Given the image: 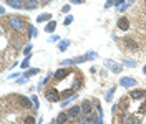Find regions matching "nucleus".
Returning <instances> with one entry per match:
<instances>
[{
	"instance_id": "nucleus-1",
	"label": "nucleus",
	"mask_w": 146,
	"mask_h": 124,
	"mask_svg": "<svg viewBox=\"0 0 146 124\" xmlns=\"http://www.w3.org/2000/svg\"><path fill=\"white\" fill-rule=\"evenodd\" d=\"M93 58H96V53L95 51H88V53H85L83 56H76V58H70V60H63V65L65 66H70V65H80V63H85L88 61V60H93Z\"/></svg>"
},
{
	"instance_id": "nucleus-2",
	"label": "nucleus",
	"mask_w": 146,
	"mask_h": 124,
	"mask_svg": "<svg viewBox=\"0 0 146 124\" xmlns=\"http://www.w3.org/2000/svg\"><path fill=\"white\" fill-rule=\"evenodd\" d=\"M9 25H10V28H13L18 33H22V32L25 30V22H23V18L17 17V15H13V17L9 18Z\"/></svg>"
},
{
	"instance_id": "nucleus-3",
	"label": "nucleus",
	"mask_w": 146,
	"mask_h": 124,
	"mask_svg": "<svg viewBox=\"0 0 146 124\" xmlns=\"http://www.w3.org/2000/svg\"><path fill=\"white\" fill-rule=\"evenodd\" d=\"M45 98L50 101V103H58V101H60V98H62V94L58 93V89H56V88H46Z\"/></svg>"
},
{
	"instance_id": "nucleus-4",
	"label": "nucleus",
	"mask_w": 146,
	"mask_h": 124,
	"mask_svg": "<svg viewBox=\"0 0 146 124\" xmlns=\"http://www.w3.org/2000/svg\"><path fill=\"white\" fill-rule=\"evenodd\" d=\"M119 86L131 89L133 86H136V80H135V78H129V76H123V78L119 80Z\"/></svg>"
},
{
	"instance_id": "nucleus-5",
	"label": "nucleus",
	"mask_w": 146,
	"mask_h": 124,
	"mask_svg": "<svg viewBox=\"0 0 146 124\" xmlns=\"http://www.w3.org/2000/svg\"><path fill=\"white\" fill-rule=\"evenodd\" d=\"M66 114H68L70 119H78L80 114H83L82 113V106H72L68 111H66Z\"/></svg>"
},
{
	"instance_id": "nucleus-6",
	"label": "nucleus",
	"mask_w": 146,
	"mask_h": 124,
	"mask_svg": "<svg viewBox=\"0 0 146 124\" xmlns=\"http://www.w3.org/2000/svg\"><path fill=\"white\" fill-rule=\"evenodd\" d=\"M105 66L110 68L113 73H121V70H123V66H121V65H116L113 60H105Z\"/></svg>"
},
{
	"instance_id": "nucleus-7",
	"label": "nucleus",
	"mask_w": 146,
	"mask_h": 124,
	"mask_svg": "<svg viewBox=\"0 0 146 124\" xmlns=\"http://www.w3.org/2000/svg\"><path fill=\"white\" fill-rule=\"evenodd\" d=\"M17 101H18V104L22 108H25V109H30V108H32V103H33L32 98L28 99V98H25V96H17Z\"/></svg>"
},
{
	"instance_id": "nucleus-8",
	"label": "nucleus",
	"mask_w": 146,
	"mask_h": 124,
	"mask_svg": "<svg viewBox=\"0 0 146 124\" xmlns=\"http://www.w3.org/2000/svg\"><path fill=\"white\" fill-rule=\"evenodd\" d=\"M129 96H131V99H143L146 96V91L145 89H131Z\"/></svg>"
},
{
	"instance_id": "nucleus-9",
	"label": "nucleus",
	"mask_w": 146,
	"mask_h": 124,
	"mask_svg": "<svg viewBox=\"0 0 146 124\" xmlns=\"http://www.w3.org/2000/svg\"><path fill=\"white\" fill-rule=\"evenodd\" d=\"M125 45H126L128 50H131V51H138V50H139V45H138L133 38H125Z\"/></svg>"
},
{
	"instance_id": "nucleus-10",
	"label": "nucleus",
	"mask_w": 146,
	"mask_h": 124,
	"mask_svg": "<svg viewBox=\"0 0 146 124\" xmlns=\"http://www.w3.org/2000/svg\"><path fill=\"white\" fill-rule=\"evenodd\" d=\"M68 75H70V71L66 70V68H60V70H56L55 71V75H53V78L55 80H63V78H66V76H68Z\"/></svg>"
},
{
	"instance_id": "nucleus-11",
	"label": "nucleus",
	"mask_w": 146,
	"mask_h": 124,
	"mask_svg": "<svg viewBox=\"0 0 146 124\" xmlns=\"http://www.w3.org/2000/svg\"><path fill=\"white\" fill-rule=\"evenodd\" d=\"M118 28L123 30V32H128V30H129V20H128L126 17H121L118 20Z\"/></svg>"
},
{
	"instance_id": "nucleus-12",
	"label": "nucleus",
	"mask_w": 146,
	"mask_h": 124,
	"mask_svg": "<svg viewBox=\"0 0 146 124\" xmlns=\"http://www.w3.org/2000/svg\"><path fill=\"white\" fill-rule=\"evenodd\" d=\"M91 109H93L91 101H90V99H85V101L82 103V113H83V114H90Z\"/></svg>"
},
{
	"instance_id": "nucleus-13",
	"label": "nucleus",
	"mask_w": 146,
	"mask_h": 124,
	"mask_svg": "<svg viewBox=\"0 0 146 124\" xmlns=\"http://www.w3.org/2000/svg\"><path fill=\"white\" fill-rule=\"evenodd\" d=\"M40 5V0H25V10H35Z\"/></svg>"
},
{
	"instance_id": "nucleus-14",
	"label": "nucleus",
	"mask_w": 146,
	"mask_h": 124,
	"mask_svg": "<svg viewBox=\"0 0 146 124\" xmlns=\"http://www.w3.org/2000/svg\"><path fill=\"white\" fill-rule=\"evenodd\" d=\"M7 3H9L12 9H23L25 7V2L23 0H7Z\"/></svg>"
},
{
	"instance_id": "nucleus-15",
	"label": "nucleus",
	"mask_w": 146,
	"mask_h": 124,
	"mask_svg": "<svg viewBox=\"0 0 146 124\" xmlns=\"http://www.w3.org/2000/svg\"><path fill=\"white\" fill-rule=\"evenodd\" d=\"M68 119H70V117H68L66 113H60V114L56 116L55 123H56V124H66V123H68Z\"/></svg>"
},
{
	"instance_id": "nucleus-16",
	"label": "nucleus",
	"mask_w": 146,
	"mask_h": 124,
	"mask_svg": "<svg viewBox=\"0 0 146 124\" xmlns=\"http://www.w3.org/2000/svg\"><path fill=\"white\" fill-rule=\"evenodd\" d=\"M70 46V40H60L58 42V51H65Z\"/></svg>"
},
{
	"instance_id": "nucleus-17",
	"label": "nucleus",
	"mask_w": 146,
	"mask_h": 124,
	"mask_svg": "<svg viewBox=\"0 0 146 124\" xmlns=\"http://www.w3.org/2000/svg\"><path fill=\"white\" fill-rule=\"evenodd\" d=\"M27 27H28V38H35V36L38 35V30H36L32 23H28Z\"/></svg>"
},
{
	"instance_id": "nucleus-18",
	"label": "nucleus",
	"mask_w": 146,
	"mask_h": 124,
	"mask_svg": "<svg viewBox=\"0 0 146 124\" xmlns=\"http://www.w3.org/2000/svg\"><path fill=\"white\" fill-rule=\"evenodd\" d=\"M60 94H62V98H63V99H68V98L75 96V89H73V88H70V89H65V91H62Z\"/></svg>"
},
{
	"instance_id": "nucleus-19",
	"label": "nucleus",
	"mask_w": 146,
	"mask_h": 124,
	"mask_svg": "<svg viewBox=\"0 0 146 124\" xmlns=\"http://www.w3.org/2000/svg\"><path fill=\"white\" fill-rule=\"evenodd\" d=\"M36 22L38 23H42V22H52V15L50 13H42V15H38Z\"/></svg>"
},
{
	"instance_id": "nucleus-20",
	"label": "nucleus",
	"mask_w": 146,
	"mask_h": 124,
	"mask_svg": "<svg viewBox=\"0 0 146 124\" xmlns=\"http://www.w3.org/2000/svg\"><path fill=\"white\" fill-rule=\"evenodd\" d=\"M55 30H56V22H53V20H52V22H48V23H46V27H45V32L53 33Z\"/></svg>"
},
{
	"instance_id": "nucleus-21",
	"label": "nucleus",
	"mask_w": 146,
	"mask_h": 124,
	"mask_svg": "<svg viewBox=\"0 0 146 124\" xmlns=\"http://www.w3.org/2000/svg\"><path fill=\"white\" fill-rule=\"evenodd\" d=\"M113 94H115V88H110L108 93H106V96H105V101L106 103H111V99H113Z\"/></svg>"
},
{
	"instance_id": "nucleus-22",
	"label": "nucleus",
	"mask_w": 146,
	"mask_h": 124,
	"mask_svg": "<svg viewBox=\"0 0 146 124\" xmlns=\"http://www.w3.org/2000/svg\"><path fill=\"white\" fill-rule=\"evenodd\" d=\"M123 63H125V66H128V68H136V61L135 60H123Z\"/></svg>"
},
{
	"instance_id": "nucleus-23",
	"label": "nucleus",
	"mask_w": 146,
	"mask_h": 124,
	"mask_svg": "<svg viewBox=\"0 0 146 124\" xmlns=\"http://www.w3.org/2000/svg\"><path fill=\"white\" fill-rule=\"evenodd\" d=\"M133 2H135V0H128L126 3H123V5H121V7L118 9V12H125V10H126L128 7H131V3H133Z\"/></svg>"
},
{
	"instance_id": "nucleus-24",
	"label": "nucleus",
	"mask_w": 146,
	"mask_h": 124,
	"mask_svg": "<svg viewBox=\"0 0 146 124\" xmlns=\"http://www.w3.org/2000/svg\"><path fill=\"white\" fill-rule=\"evenodd\" d=\"M38 68H32V70H28L27 73H25V76H27V78H30V76H33V75H38Z\"/></svg>"
},
{
	"instance_id": "nucleus-25",
	"label": "nucleus",
	"mask_w": 146,
	"mask_h": 124,
	"mask_svg": "<svg viewBox=\"0 0 146 124\" xmlns=\"http://www.w3.org/2000/svg\"><path fill=\"white\" fill-rule=\"evenodd\" d=\"M72 22H73V17H72V15H66V18H65V22H63V25H65V27H68V25H72Z\"/></svg>"
},
{
	"instance_id": "nucleus-26",
	"label": "nucleus",
	"mask_w": 146,
	"mask_h": 124,
	"mask_svg": "<svg viewBox=\"0 0 146 124\" xmlns=\"http://www.w3.org/2000/svg\"><path fill=\"white\" fill-rule=\"evenodd\" d=\"M30 55H28L27 58H25V60H23V63H20V66H22V68H23V70H25V68H28V65H30Z\"/></svg>"
},
{
	"instance_id": "nucleus-27",
	"label": "nucleus",
	"mask_w": 146,
	"mask_h": 124,
	"mask_svg": "<svg viewBox=\"0 0 146 124\" xmlns=\"http://www.w3.org/2000/svg\"><path fill=\"white\" fill-rule=\"evenodd\" d=\"M25 124H35V117L33 116H27L25 117Z\"/></svg>"
},
{
	"instance_id": "nucleus-28",
	"label": "nucleus",
	"mask_w": 146,
	"mask_h": 124,
	"mask_svg": "<svg viewBox=\"0 0 146 124\" xmlns=\"http://www.w3.org/2000/svg\"><path fill=\"white\" fill-rule=\"evenodd\" d=\"M30 51H32V45L28 43V45H25V48H23V55H30Z\"/></svg>"
},
{
	"instance_id": "nucleus-29",
	"label": "nucleus",
	"mask_w": 146,
	"mask_h": 124,
	"mask_svg": "<svg viewBox=\"0 0 146 124\" xmlns=\"http://www.w3.org/2000/svg\"><path fill=\"white\" fill-rule=\"evenodd\" d=\"M32 101H33V106L38 108L40 106V101H38V96H32Z\"/></svg>"
},
{
	"instance_id": "nucleus-30",
	"label": "nucleus",
	"mask_w": 146,
	"mask_h": 124,
	"mask_svg": "<svg viewBox=\"0 0 146 124\" xmlns=\"http://www.w3.org/2000/svg\"><path fill=\"white\" fill-rule=\"evenodd\" d=\"M58 40H60V36H58V35H52L50 38H48V42H50V43H52V42H58Z\"/></svg>"
},
{
	"instance_id": "nucleus-31",
	"label": "nucleus",
	"mask_w": 146,
	"mask_h": 124,
	"mask_svg": "<svg viewBox=\"0 0 146 124\" xmlns=\"http://www.w3.org/2000/svg\"><path fill=\"white\" fill-rule=\"evenodd\" d=\"M123 2H125V0H113V3L116 5V9H119V7L123 5Z\"/></svg>"
},
{
	"instance_id": "nucleus-32",
	"label": "nucleus",
	"mask_w": 146,
	"mask_h": 124,
	"mask_svg": "<svg viewBox=\"0 0 146 124\" xmlns=\"http://www.w3.org/2000/svg\"><path fill=\"white\" fill-rule=\"evenodd\" d=\"M62 12H63V13H68V12H70V5H63V7H62Z\"/></svg>"
},
{
	"instance_id": "nucleus-33",
	"label": "nucleus",
	"mask_w": 146,
	"mask_h": 124,
	"mask_svg": "<svg viewBox=\"0 0 146 124\" xmlns=\"http://www.w3.org/2000/svg\"><path fill=\"white\" fill-rule=\"evenodd\" d=\"M27 81H28V78L25 76V78H20V80H18L17 83H18V84H23V83H27Z\"/></svg>"
},
{
	"instance_id": "nucleus-34",
	"label": "nucleus",
	"mask_w": 146,
	"mask_h": 124,
	"mask_svg": "<svg viewBox=\"0 0 146 124\" xmlns=\"http://www.w3.org/2000/svg\"><path fill=\"white\" fill-rule=\"evenodd\" d=\"M113 5V0H106V5H105V9H110Z\"/></svg>"
},
{
	"instance_id": "nucleus-35",
	"label": "nucleus",
	"mask_w": 146,
	"mask_h": 124,
	"mask_svg": "<svg viewBox=\"0 0 146 124\" xmlns=\"http://www.w3.org/2000/svg\"><path fill=\"white\" fill-rule=\"evenodd\" d=\"M85 2H86V0H72V3H76V5H78V3H85Z\"/></svg>"
},
{
	"instance_id": "nucleus-36",
	"label": "nucleus",
	"mask_w": 146,
	"mask_h": 124,
	"mask_svg": "<svg viewBox=\"0 0 146 124\" xmlns=\"http://www.w3.org/2000/svg\"><path fill=\"white\" fill-rule=\"evenodd\" d=\"M48 2H50V0H40V3H42V5H46Z\"/></svg>"
},
{
	"instance_id": "nucleus-37",
	"label": "nucleus",
	"mask_w": 146,
	"mask_h": 124,
	"mask_svg": "<svg viewBox=\"0 0 146 124\" xmlns=\"http://www.w3.org/2000/svg\"><path fill=\"white\" fill-rule=\"evenodd\" d=\"M143 73H145V75H146V65H145V66H143Z\"/></svg>"
},
{
	"instance_id": "nucleus-38",
	"label": "nucleus",
	"mask_w": 146,
	"mask_h": 124,
	"mask_svg": "<svg viewBox=\"0 0 146 124\" xmlns=\"http://www.w3.org/2000/svg\"><path fill=\"white\" fill-rule=\"evenodd\" d=\"M145 5H146V0H145Z\"/></svg>"
},
{
	"instance_id": "nucleus-39",
	"label": "nucleus",
	"mask_w": 146,
	"mask_h": 124,
	"mask_svg": "<svg viewBox=\"0 0 146 124\" xmlns=\"http://www.w3.org/2000/svg\"><path fill=\"white\" fill-rule=\"evenodd\" d=\"M50 124H53V123H50Z\"/></svg>"
}]
</instances>
